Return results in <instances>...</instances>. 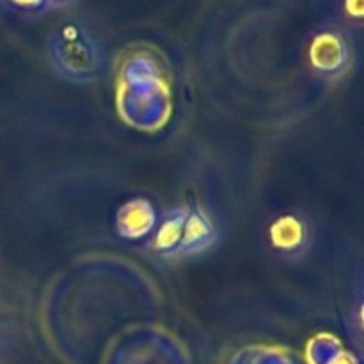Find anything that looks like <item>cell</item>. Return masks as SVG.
Listing matches in <instances>:
<instances>
[{
	"label": "cell",
	"mask_w": 364,
	"mask_h": 364,
	"mask_svg": "<svg viewBox=\"0 0 364 364\" xmlns=\"http://www.w3.org/2000/svg\"><path fill=\"white\" fill-rule=\"evenodd\" d=\"M48 2H64V0H48Z\"/></svg>",
	"instance_id": "obj_3"
},
{
	"label": "cell",
	"mask_w": 364,
	"mask_h": 364,
	"mask_svg": "<svg viewBox=\"0 0 364 364\" xmlns=\"http://www.w3.org/2000/svg\"><path fill=\"white\" fill-rule=\"evenodd\" d=\"M9 2L18 7H25V9H34V7H39L43 6V4H46L48 0H9Z\"/></svg>",
	"instance_id": "obj_1"
},
{
	"label": "cell",
	"mask_w": 364,
	"mask_h": 364,
	"mask_svg": "<svg viewBox=\"0 0 364 364\" xmlns=\"http://www.w3.org/2000/svg\"><path fill=\"white\" fill-rule=\"evenodd\" d=\"M347 9L352 16L355 18H361L363 14V0H347Z\"/></svg>",
	"instance_id": "obj_2"
}]
</instances>
